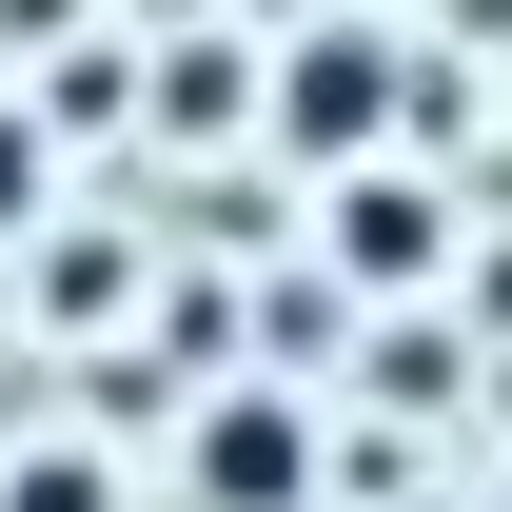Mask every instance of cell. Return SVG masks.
<instances>
[{"instance_id": "2", "label": "cell", "mask_w": 512, "mask_h": 512, "mask_svg": "<svg viewBox=\"0 0 512 512\" xmlns=\"http://www.w3.org/2000/svg\"><path fill=\"white\" fill-rule=\"evenodd\" d=\"M316 473H335V414L276 394V375L197 394V434H178V493H197V512H316Z\"/></svg>"}, {"instance_id": "3", "label": "cell", "mask_w": 512, "mask_h": 512, "mask_svg": "<svg viewBox=\"0 0 512 512\" xmlns=\"http://www.w3.org/2000/svg\"><path fill=\"white\" fill-rule=\"evenodd\" d=\"M434 178H394V158H355V178H316V276H355V296H414L434 276Z\"/></svg>"}, {"instance_id": "5", "label": "cell", "mask_w": 512, "mask_h": 512, "mask_svg": "<svg viewBox=\"0 0 512 512\" xmlns=\"http://www.w3.org/2000/svg\"><path fill=\"white\" fill-rule=\"evenodd\" d=\"M158 99H178V138H217V119L256 99V60H237V40H178V60H158Z\"/></svg>"}, {"instance_id": "7", "label": "cell", "mask_w": 512, "mask_h": 512, "mask_svg": "<svg viewBox=\"0 0 512 512\" xmlns=\"http://www.w3.org/2000/svg\"><path fill=\"white\" fill-rule=\"evenodd\" d=\"M60 20H79V0H0V60H40V40H60Z\"/></svg>"}, {"instance_id": "6", "label": "cell", "mask_w": 512, "mask_h": 512, "mask_svg": "<svg viewBox=\"0 0 512 512\" xmlns=\"http://www.w3.org/2000/svg\"><path fill=\"white\" fill-rule=\"evenodd\" d=\"M0 237H40V119L0 99Z\"/></svg>"}, {"instance_id": "1", "label": "cell", "mask_w": 512, "mask_h": 512, "mask_svg": "<svg viewBox=\"0 0 512 512\" xmlns=\"http://www.w3.org/2000/svg\"><path fill=\"white\" fill-rule=\"evenodd\" d=\"M256 99H276V158H296V178H355V158H394V119H414V60H394L375 20H296V40L256 60Z\"/></svg>"}, {"instance_id": "4", "label": "cell", "mask_w": 512, "mask_h": 512, "mask_svg": "<svg viewBox=\"0 0 512 512\" xmlns=\"http://www.w3.org/2000/svg\"><path fill=\"white\" fill-rule=\"evenodd\" d=\"M0 512H138V493H119V453H79V434H0Z\"/></svg>"}]
</instances>
